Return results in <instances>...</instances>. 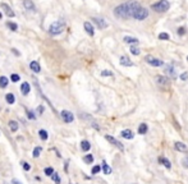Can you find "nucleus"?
Segmentation results:
<instances>
[{
	"label": "nucleus",
	"mask_w": 188,
	"mask_h": 184,
	"mask_svg": "<svg viewBox=\"0 0 188 184\" xmlns=\"http://www.w3.org/2000/svg\"><path fill=\"white\" fill-rule=\"evenodd\" d=\"M138 6H141L138 1H136V0H129V1L123 3V4L116 6L114 9V15L116 18L128 19V18L133 17V13L136 12V9H137Z\"/></svg>",
	"instance_id": "f257e3e1"
},
{
	"label": "nucleus",
	"mask_w": 188,
	"mask_h": 184,
	"mask_svg": "<svg viewBox=\"0 0 188 184\" xmlns=\"http://www.w3.org/2000/svg\"><path fill=\"white\" fill-rule=\"evenodd\" d=\"M159 162L163 164V165L166 167V169H170V167H171V162L166 159V157H159Z\"/></svg>",
	"instance_id": "f3484780"
},
{
	"label": "nucleus",
	"mask_w": 188,
	"mask_h": 184,
	"mask_svg": "<svg viewBox=\"0 0 188 184\" xmlns=\"http://www.w3.org/2000/svg\"><path fill=\"white\" fill-rule=\"evenodd\" d=\"M182 165H183L184 167H187V169H188V156H187V157H184V159H183Z\"/></svg>",
	"instance_id": "79ce46f5"
},
{
	"label": "nucleus",
	"mask_w": 188,
	"mask_h": 184,
	"mask_svg": "<svg viewBox=\"0 0 188 184\" xmlns=\"http://www.w3.org/2000/svg\"><path fill=\"white\" fill-rule=\"evenodd\" d=\"M1 9H4L5 14L8 15L9 18H13V17L15 15V14H14V12H13L12 9H10V6H9L8 4H5V3H1Z\"/></svg>",
	"instance_id": "9d476101"
},
{
	"label": "nucleus",
	"mask_w": 188,
	"mask_h": 184,
	"mask_svg": "<svg viewBox=\"0 0 188 184\" xmlns=\"http://www.w3.org/2000/svg\"><path fill=\"white\" fill-rule=\"evenodd\" d=\"M174 147H175L177 151H180V152H187V150H188V147L183 142H175V143H174Z\"/></svg>",
	"instance_id": "ddd939ff"
},
{
	"label": "nucleus",
	"mask_w": 188,
	"mask_h": 184,
	"mask_svg": "<svg viewBox=\"0 0 188 184\" xmlns=\"http://www.w3.org/2000/svg\"><path fill=\"white\" fill-rule=\"evenodd\" d=\"M8 83H9V81L6 77H4V76L0 77V88H5V87L8 86Z\"/></svg>",
	"instance_id": "393cba45"
},
{
	"label": "nucleus",
	"mask_w": 188,
	"mask_h": 184,
	"mask_svg": "<svg viewBox=\"0 0 188 184\" xmlns=\"http://www.w3.org/2000/svg\"><path fill=\"white\" fill-rule=\"evenodd\" d=\"M101 76L102 77H110V76H113V73L111 72H110V70H102V72H101Z\"/></svg>",
	"instance_id": "ea45409f"
},
{
	"label": "nucleus",
	"mask_w": 188,
	"mask_h": 184,
	"mask_svg": "<svg viewBox=\"0 0 188 184\" xmlns=\"http://www.w3.org/2000/svg\"><path fill=\"white\" fill-rule=\"evenodd\" d=\"M165 72H166L168 76H170L171 79H175L177 78V73H175V70H174L173 65H168L166 68H165Z\"/></svg>",
	"instance_id": "9b49d317"
},
{
	"label": "nucleus",
	"mask_w": 188,
	"mask_h": 184,
	"mask_svg": "<svg viewBox=\"0 0 188 184\" xmlns=\"http://www.w3.org/2000/svg\"><path fill=\"white\" fill-rule=\"evenodd\" d=\"M178 35H179V36H183V35H186V28H184V27L178 28Z\"/></svg>",
	"instance_id": "58836bf2"
},
{
	"label": "nucleus",
	"mask_w": 188,
	"mask_h": 184,
	"mask_svg": "<svg viewBox=\"0 0 188 184\" xmlns=\"http://www.w3.org/2000/svg\"><path fill=\"white\" fill-rule=\"evenodd\" d=\"M36 111H37V114H38V115H41V114H42V112L45 111V108H44L42 105H40V106H37Z\"/></svg>",
	"instance_id": "e433bc0d"
},
{
	"label": "nucleus",
	"mask_w": 188,
	"mask_h": 184,
	"mask_svg": "<svg viewBox=\"0 0 188 184\" xmlns=\"http://www.w3.org/2000/svg\"><path fill=\"white\" fill-rule=\"evenodd\" d=\"M22 166H23V169L26 172H28V170H31V165L28 162H22Z\"/></svg>",
	"instance_id": "4c0bfd02"
},
{
	"label": "nucleus",
	"mask_w": 188,
	"mask_h": 184,
	"mask_svg": "<svg viewBox=\"0 0 188 184\" xmlns=\"http://www.w3.org/2000/svg\"><path fill=\"white\" fill-rule=\"evenodd\" d=\"M100 172H101V167H100L99 165H95V166L92 167V170H91L92 174H99Z\"/></svg>",
	"instance_id": "473e14b6"
},
{
	"label": "nucleus",
	"mask_w": 188,
	"mask_h": 184,
	"mask_svg": "<svg viewBox=\"0 0 188 184\" xmlns=\"http://www.w3.org/2000/svg\"><path fill=\"white\" fill-rule=\"evenodd\" d=\"M30 91H31V86L28 85L27 82H23V83H22V85H21V92L23 93L24 96H27L28 93H30Z\"/></svg>",
	"instance_id": "2eb2a0df"
},
{
	"label": "nucleus",
	"mask_w": 188,
	"mask_h": 184,
	"mask_svg": "<svg viewBox=\"0 0 188 184\" xmlns=\"http://www.w3.org/2000/svg\"><path fill=\"white\" fill-rule=\"evenodd\" d=\"M83 27H85L86 32L90 35V36H93V35H95V30H93V26H92L91 23H90V22H85Z\"/></svg>",
	"instance_id": "4468645a"
},
{
	"label": "nucleus",
	"mask_w": 188,
	"mask_h": 184,
	"mask_svg": "<svg viewBox=\"0 0 188 184\" xmlns=\"http://www.w3.org/2000/svg\"><path fill=\"white\" fill-rule=\"evenodd\" d=\"M12 51H13V53H14V54H15V55H17V56L19 55V53H18V50H17V49H12Z\"/></svg>",
	"instance_id": "a18cd8bd"
},
{
	"label": "nucleus",
	"mask_w": 188,
	"mask_h": 184,
	"mask_svg": "<svg viewBox=\"0 0 188 184\" xmlns=\"http://www.w3.org/2000/svg\"><path fill=\"white\" fill-rule=\"evenodd\" d=\"M10 79H12V82H19V76L18 74H12Z\"/></svg>",
	"instance_id": "c9c22d12"
},
{
	"label": "nucleus",
	"mask_w": 188,
	"mask_h": 184,
	"mask_svg": "<svg viewBox=\"0 0 188 184\" xmlns=\"http://www.w3.org/2000/svg\"><path fill=\"white\" fill-rule=\"evenodd\" d=\"M147 129H148L147 124H146V123H142V124H140V127H138V133L140 134H146L147 133Z\"/></svg>",
	"instance_id": "5701e85b"
},
{
	"label": "nucleus",
	"mask_w": 188,
	"mask_h": 184,
	"mask_svg": "<svg viewBox=\"0 0 188 184\" xmlns=\"http://www.w3.org/2000/svg\"><path fill=\"white\" fill-rule=\"evenodd\" d=\"M5 101L8 102L9 105H13L15 102V96L13 95V93H6V96H5Z\"/></svg>",
	"instance_id": "6ab92c4d"
},
{
	"label": "nucleus",
	"mask_w": 188,
	"mask_h": 184,
	"mask_svg": "<svg viewBox=\"0 0 188 184\" xmlns=\"http://www.w3.org/2000/svg\"><path fill=\"white\" fill-rule=\"evenodd\" d=\"M27 115H28V118H30L31 120H35V119H36V115L33 114V111H28Z\"/></svg>",
	"instance_id": "a19ab883"
},
{
	"label": "nucleus",
	"mask_w": 188,
	"mask_h": 184,
	"mask_svg": "<svg viewBox=\"0 0 188 184\" xmlns=\"http://www.w3.org/2000/svg\"><path fill=\"white\" fill-rule=\"evenodd\" d=\"M69 184H76V183H69Z\"/></svg>",
	"instance_id": "de8ad7c7"
},
{
	"label": "nucleus",
	"mask_w": 188,
	"mask_h": 184,
	"mask_svg": "<svg viewBox=\"0 0 188 184\" xmlns=\"http://www.w3.org/2000/svg\"><path fill=\"white\" fill-rule=\"evenodd\" d=\"M9 128H10L12 132H17L18 131V123L15 120H10L9 122Z\"/></svg>",
	"instance_id": "bb28decb"
},
{
	"label": "nucleus",
	"mask_w": 188,
	"mask_h": 184,
	"mask_svg": "<svg viewBox=\"0 0 188 184\" xmlns=\"http://www.w3.org/2000/svg\"><path fill=\"white\" fill-rule=\"evenodd\" d=\"M102 170H104V174H106V175L111 174V167H110L105 161H102Z\"/></svg>",
	"instance_id": "a878e982"
},
{
	"label": "nucleus",
	"mask_w": 188,
	"mask_h": 184,
	"mask_svg": "<svg viewBox=\"0 0 188 184\" xmlns=\"http://www.w3.org/2000/svg\"><path fill=\"white\" fill-rule=\"evenodd\" d=\"M3 18V14H1V13H0V19H1Z\"/></svg>",
	"instance_id": "49530a36"
},
{
	"label": "nucleus",
	"mask_w": 188,
	"mask_h": 184,
	"mask_svg": "<svg viewBox=\"0 0 188 184\" xmlns=\"http://www.w3.org/2000/svg\"><path fill=\"white\" fill-rule=\"evenodd\" d=\"M145 60H146V63L150 64V65H152V67H161V65L164 64V61H163V60H160V59H155V58H154V56H151V55H146Z\"/></svg>",
	"instance_id": "39448f33"
},
{
	"label": "nucleus",
	"mask_w": 188,
	"mask_h": 184,
	"mask_svg": "<svg viewBox=\"0 0 188 184\" xmlns=\"http://www.w3.org/2000/svg\"><path fill=\"white\" fill-rule=\"evenodd\" d=\"M38 137H40L42 141H46L49 138V134H47V132L45 131V129H40V131H38Z\"/></svg>",
	"instance_id": "b1692460"
},
{
	"label": "nucleus",
	"mask_w": 188,
	"mask_h": 184,
	"mask_svg": "<svg viewBox=\"0 0 188 184\" xmlns=\"http://www.w3.org/2000/svg\"><path fill=\"white\" fill-rule=\"evenodd\" d=\"M187 60H188V56H187Z\"/></svg>",
	"instance_id": "09e8293b"
},
{
	"label": "nucleus",
	"mask_w": 188,
	"mask_h": 184,
	"mask_svg": "<svg viewBox=\"0 0 188 184\" xmlns=\"http://www.w3.org/2000/svg\"><path fill=\"white\" fill-rule=\"evenodd\" d=\"M41 152H42V147H35V150H33V152H32V153H33V157H38V156H40V155H41Z\"/></svg>",
	"instance_id": "cd10ccee"
},
{
	"label": "nucleus",
	"mask_w": 188,
	"mask_h": 184,
	"mask_svg": "<svg viewBox=\"0 0 188 184\" xmlns=\"http://www.w3.org/2000/svg\"><path fill=\"white\" fill-rule=\"evenodd\" d=\"M60 117L64 120V123H72L74 120L73 112H70L69 110H63V111L60 112Z\"/></svg>",
	"instance_id": "0eeeda50"
},
{
	"label": "nucleus",
	"mask_w": 188,
	"mask_h": 184,
	"mask_svg": "<svg viewBox=\"0 0 188 184\" xmlns=\"http://www.w3.org/2000/svg\"><path fill=\"white\" fill-rule=\"evenodd\" d=\"M6 26H8V27L10 28L12 31H17L18 30V26L15 24V23H13V22H8V23H6Z\"/></svg>",
	"instance_id": "7c9ffc66"
},
{
	"label": "nucleus",
	"mask_w": 188,
	"mask_h": 184,
	"mask_svg": "<svg viewBox=\"0 0 188 184\" xmlns=\"http://www.w3.org/2000/svg\"><path fill=\"white\" fill-rule=\"evenodd\" d=\"M156 83L160 87H163V88L170 87V79L166 78V77H164V76H157L156 77Z\"/></svg>",
	"instance_id": "423d86ee"
},
{
	"label": "nucleus",
	"mask_w": 188,
	"mask_h": 184,
	"mask_svg": "<svg viewBox=\"0 0 188 184\" xmlns=\"http://www.w3.org/2000/svg\"><path fill=\"white\" fill-rule=\"evenodd\" d=\"M187 78H188V74L187 73H183L182 76H180V79H183V81H186Z\"/></svg>",
	"instance_id": "37998d69"
},
{
	"label": "nucleus",
	"mask_w": 188,
	"mask_h": 184,
	"mask_svg": "<svg viewBox=\"0 0 188 184\" xmlns=\"http://www.w3.org/2000/svg\"><path fill=\"white\" fill-rule=\"evenodd\" d=\"M159 38H160V40H169V35L168 33H165V32H163V33H160L159 35Z\"/></svg>",
	"instance_id": "f704fd0d"
},
{
	"label": "nucleus",
	"mask_w": 188,
	"mask_h": 184,
	"mask_svg": "<svg viewBox=\"0 0 188 184\" xmlns=\"http://www.w3.org/2000/svg\"><path fill=\"white\" fill-rule=\"evenodd\" d=\"M81 148H82V151L87 152V151H90V148H91V143H90L88 141H82L81 142Z\"/></svg>",
	"instance_id": "aec40b11"
},
{
	"label": "nucleus",
	"mask_w": 188,
	"mask_h": 184,
	"mask_svg": "<svg viewBox=\"0 0 188 184\" xmlns=\"http://www.w3.org/2000/svg\"><path fill=\"white\" fill-rule=\"evenodd\" d=\"M122 137L125 138V140H132V138L134 137V133L131 131V129H124V131H122Z\"/></svg>",
	"instance_id": "f8f14e48"
},
{
	"label": "nucleus",
	"mask_w": 188,
	"mask_h": 184,
	"mask_svg": "<svg viewBox=\"0 0 188 184\" xmlns=\"http://www.w3.org/2000/svg\"><path fill=\"white\" fill-rule=\"evenodd\" d=\"M124 42H125V44H131V45H134V44H138V38H136V37H129V36H125V37H124Z\"/></svg>",
	"instance_id": "4be33fe9"
},
{
	"label": "nucleus",
	"mask_w": 188,
	"mask_h": 184,
	"mask_svg": "<svg viewBox=\"0 0 188 184\" xmlns=\"http://www.w3.org/2000/svg\"><path fill=\"white\" fill-rule=\"evenodd\" d=\"M105 138H106V141H109L111 144H114L115 147H118L120 151H124V146H123V144H122L118 140H116V138L113 137V135H109V134H108V135H105Z\"/></svg>",
	"instance_id": "6e6552de"
},
{
	"label": "nucleus",
	"mask_w": 188,
	"mask_h": 184,
	"mask_svg": "<svg viewBox=\"0 0 188 184\" xmlns=\"http://www.w3.org/2000/svg\"><path fill=\"white\" fill-rule=\"evenodd\" d=\"M151 8H152V10H155L157 13H164L170 8V3L168 1V0H159L157 3L152 4Z\"/></svg>",
	"instance_id": "f03ea898"
},
{
	"label": "nucleus",
	"mask_w": 188,
	"mask_h": 184,
	"mask_svg": "<svg viewBox=\"0 0 188 184\" xmlns=\"http://www.w3.org/2000/svg\"><path fill=\"white\" fill-rule=\"evenodd\" d=\"M23 5H24V8L27 9V10H33L35 9V5H33V3H32V0H24Z\"/></svg>",
	"instance_id": "412c9836"
},
{
	"label": "nucleus",
	"mask_w": 188,
	"mask_h": 184,
	"mask_svg": "<svg viewBox=\"0 0 188 184\" xmlns=\"http://www.w3.org/2000/svg\"><path fill=\"white\" fill-rule=\"evenodd\" d=\"M147 17H148V10L146 8H143V6H138L136 9V12L133 13V18L137 19V21H143Z\"/></svg>",
	"instance_id": "20e7f679"
},
{
	"label": "nucleus",
	"mask_w": 188,
	"mask_h": 184,
	"mask_svg": "<svg viewBox=\"0 0 188 184\" xmlns=\"http://www.w3.org/2000/svg\"><path fill=\"white\" fill-rule=\"evenodd\" d=\"M12 184H22V183L19 182V180H17V179H13L12 180Z\"/></svg>",
	"instance_id": "c03bdc74"
},
{
	"label": "nucleus",
	"mask_w": 188,
	"mask_h": 184,
	"mask_svg": "<svg viewBox=\"0 0 188 184\" xmlns=\"http://www.w3.org/2000/svg\"><path fill=\"white\" fill-rule=\"evenodd\" d=\"M83 161H85V162L86 164H92L93 162V156H92V155H86V156L85 157H83Z\"/></svg>",
	"instance_id": "c85d7f7f"
},
{
	"label": "nucleus",
	"mask_w": 188,
	"mask_h": 184,
	"mask_svg": "<svg viewBox=\"0 0 188 184\" xmlns=\"http://www.w3.org/2000/svg\"><path fill=\"white\" fill-rule=\"evenodd\" d=\"M51 178H53V180H54V183L55 184H60V176H59V174L58 173H53V175H51Z\"/></svg>",
	"instance_id": "c756f323"
},
{
	"label": "nucleus",
	"mask_w": 188,
	"mask_h": 184,
	"mask_svg": "<svg viewBox=\"0 0 188 184\" xmlns=\"http://www.w3.org/2000/svg\"><path fill=\"white\" fill-rule=\"evenodd\" d=\"M64 22L63 21H56L54 22V23L50 24V27H49V32H50V35H60L61 32L64 30Z\"/></svg>",
	"instance_id": "7ed1b4c3"
},
{
	"label": "nucleus",
	"mask_w": 188,
	"mask_h": 184,
	"mask_svg": "<svg viewBox=\"0 0 188 184\" xmlns=\"http://www.w3.org/2000/svg\"><path fill=\"white\" fill-rule=\"evenodd\" d=\"M92 21L96 23V26L100 28V30H104V28L108 27V22L104 18H92Z\"/></svg>",
	"instance_id": "1a4fd4ad"
},
{
	"label": "nucleus",
	"mask_w": 188,
	"mask_h": 184,
	"mask_svg": "<svg viewBox=\"0 0 188 184\" xmlns=\"http://www.w3.org/2000/svg\"><path fill=\"white\" fill-rule=\"evenodd\" d=\"M131 53L133 54V55H140V49H137V47H134V46H132L131 47Z\"/></svg>",
	"instance_id": "72a5a7b5"
},
{
	"label": "nucleus",
	"mask_w": 188,
	"mask_h": 184,
	"mask_svg": "<svg viewBox=\"0 0 188 184\" xmlns=\"http://www.w3.org/2000/svg\"><path fill=\"white\" fill-rule=\"evenodd\" d=\"M30 68H31L32 72H35V73H40L41 72V67H40V64H38V61H31Z\"/></svg>",
	"instance_id": "dca6fc26"
},
{
	"label": "nucleus",
	"mask_w": 188,
	"mask_h": 184,
	"mask_svg": "<svg viewBox=\"0 0 188 184\" xmlns=\"http://www.w3.org/2000/svg\"><path fill=\"white\" fill-rule=\"evenodd\" d=\"M120 64H122V65H124V67H132V65H133V63H132V61L129 60L127 56H122L120 58Z\"/></svg>",
	"instance_id": "a211bd4d"
},
{
	"label": "nucleus",
	"mask_w": 188,
	"mask_h": 184,
	"mask_svg": "<svg viewBox=\"0 0 188 184\" xmlns=\"http://www.w3.org/2000/svg\"><path fill=\"white\" fill-rule=\"evenodd\" d=\"M44 173H45V175L51 176V175H53V173H54V169H53V167H46V169L44 170Z\"/></svg>",
	"instance_id": "2f4dec72"
}]
</instances>
